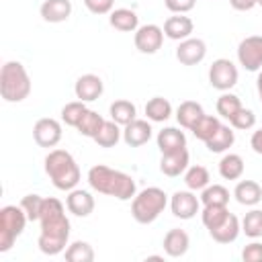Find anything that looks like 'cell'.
Masks as SVG:
<instances>
[{
    "label": "cell",
    "mask_w": 262,
    "mask_h": 262,
    "mask_svg": "<svg viewBox=\"0 0 262 262\" xmlns=\"http://www.w3.org/2000/svg\"><path fill=\"white\" fill-rule=\"evenodd\" d=\"M41 233L37 246L47 256H57L68 248L70 239V219L66 217V209L61 201L47 196L43 201V211L39 217Z\"/></svg>",
    "instance_id": "6da1fadb"
},
{
    "label": "cell",
    "mask_w": 262,
    "mask_h": 262,
    "mask_svg": "<svg viewBox=\"0 0 262 262\" xmlns=\"http://www.w3.org/2000/svg\"><path fill=\"white\" fill-rule=\"evenodd\" d=\"M88 184L92 190L119 201H131L137 194L135 180L129 174L108 168L104 164H96L88 170Z\"/></svg>",
    "instance_id": "7a4b0ae2"
},
{
    "label": "cell",
    "mask_w": 262,
    "mask_h": 262,
    "mask_svg": "<svg viewBox=\"0 0 262 262\" xmlns=\"http://www.w3.org/2000/svg\"><path fill=\"white\" fill-rule=\"evenodd\" d=\"M45 174L57 190H72L80 182V168L74 156L66 149H51L45 156Z\"/></svg>",
    "instance_id": "3957f363"
},
{
    "label": "cell",
    "mask_w": 262,
    "mask_h": 262,
    "mask_svg": "<svg viewBox=\"0 0 262 262\" xmlns=\"http://www.w3.org/2000/svg\"><path fill=\"white\" fill-rule=\"evenodd\" d=\"M0 94L6 102H20L31 94V78L20 61H6L2 66Z\"/></svg>",
    "instance_id": "277c9868"
},
{
    "label": "cell",
    "mask_w": 262,
    "mask_h": 262,
    "mask_svg": "<svg viewBox=\"0 0 262 262\" xmlns=\"http://www.w3.org/2000/svg\"><path fill=\"white\" fill-rule=\"evenodd\" d=\"M166 205H168V194L158 186H147L131 199V215L137 223L147 225L154 223L164 213Z\"/></svg>",
    "instance_id": "5b68a950"
},
{
    "label": "cell",
    "mask_w": 262,
    "mask_h": 262,
    "mask_svg": "<svg viewBox=\"0 0 262 262\" xmlns=\"http://www.w3.org/2000/svg\"><path fill=\"white\" fill-rule=\"evenodd\" d=\"M27 213L23 211V207L18 205H6L0 209V252H8L16 237L25 231L27 225Z\"/></svg>",
    "instance_id": "8992f818"
},
{
    "label": "cell",
    "mask_w": 262,
    "mask_h": 262,
    "mask_svg": "<svg viewBox=\"0 0 262 262\" xmlns=\"http://www.w3.org/2000/svg\"><path fill=\"white\" fill-rule=\"evenodd\" d=\"M237 68L231 59H225V57H219L211 63L209 68V84L215 88V90H221V92H227L231 90L235 84H237Z\"/></svg>",
    "instance_id": "52a82bcc"
},
{
    "label": "cell",
    "mask_w": 262,
    "mask_h": 262,
    "mask_svg": "<svg viewBox=\"0 0 262 262\" xmlns=\"http://www.w3.org/2000/svg\"><path fill=\"white\" fill-rule=\"evenodd\" d=\"M237 61L248 72L262 70V35H250L237 45Z\"/></svg>",
    "instance_id": "ba28073f"
},
{
    "label": "cell",
    "mask_w": 262,
    "mask_h": 262,
    "mask_svg": "<svg viewBox=\"0 0 262 262\" xmlns=\"http://www.w3.org/2000/svg\"><path fill=\"white\" fill-rule=\"evenodd\" d=\"M133 41H135L137 51L151 55V53H156V51L162 47V43H164V29L158 27V25H154V23L141 25V27L135 31V35H133Z\"/></svg>",
    "instance_id": "9c48e42d"
},
{
    "label": "cell",
    "mask_w": 262,
    "mask_h": 262,
    "mask_svg": "<svg viewBox=\"0 0 262 262\" xmlns=\"http://www.w3.org/2000/svg\"><path fill=\"white\" fill-rule=\"evenodd\" d=\"M33 137H35L39 147H47V149L55 147L61 141V123L51 119V117H43L35 123Z\"/></svg>",
    "instance_id": "30bf717a"
},
{
    "label": "cell",
    "mask_w": 262,
    "mask_h": 262,
    "mask_svg": "<svg viewBox=\"0 0 262 262\" xmlns=\"http://www.w3.org/2000/svg\"><path fill=\"white\" fill-rule=\"evenodd\" d=\"M172 215L178 219H192L201 211V199H196L194 190H176L170 199Z\"/></svg>",
    "instance_id": "8fae6325"
},
{
    "label": "cell",
    "mask_w": 262,
    "mask_h": 262,
    "mask_svg": "<svg viewBox=\"0 0 262 262\" xmlns=\"http://www.w3.org/2000/svg\"><path fill=\"white\" fill-rule=\"evenodd\" d=\"M207 55V43L199 37H188L178 43L176 47V59L182 66H196Z\"/></svg>",
    "instance_id": "7c38bea8"
},
{
    "label": "cell",
    "mask_w": 262,
    "mask_h": 262,
    "mask_svg": "<svg viewBox=\"0 0 262 262\" xmlns=\"http://www.w3.org/2000/svg\"><path fill=\"white\" fill-rule=\"evenodd\" d=\"M104 90V84L100 80V76L96 74H84L76 80L74 84V92H76V98L82 100V102H92L96 100Z\"/></svg>",
    "instance_id": "4fadbf2b"
},
{
    "label": "cell",
    "mask_w": 262,
    "mask_h": 262,
    "mask_svg": "<svg viewBox=\"0 0 262 262\" xmlns=\"http://www.w3.org/2000/svg\"><path fill=\"white\" fill-rule=\"evenodd\" d=\"M151 125L147 119H133L129 125L123 127V141L129 147H141L151 139Z\"/></svg>",
    "instance_id": "5bb4252c"
},
{
    "label": "cell",
    "mask_w": 262,
    "mask_h": 262,
    "mask_svg": "<svg viewBox=\"0 0 262 262\" xmlns=\"http://www.w3.org/2000/svg\"><path fill=\"white\" fill-rule=\"evenodd\" d=\"M66 207H68V211H70L72 215H76V217H88V215L94 211V196H92L88 190L72 188V190H68Z\"/></svg>",
    "instance_id": "9a60e30c"
},
{
    "label": "cell",
    "mask_w": 262,
    "mask_h": 262,
    "mask_svg": "<svg viewBox=\"0 0 262 262\" xmlns=\"http://www.w3.org/2000/svg\"><path fill=\"white\" fill-rule=\"evenodd\" d=\"M188 149H178V151H172V154H162V160H160V170L164 176H170V178H176L180 174L186 172L188 168Z\"/></svg>",
    "instance_id": "2e32d148"
},
{
    "label": "cell",
    "mask_w": 262,
    "mask_h": 262,
    "mask_svg": "<svg viewBox=\"0 0 262 262\" xmlns=\"http://www.w3.org/2000/svg\"><path fill=\"white\" fill-rule=\"evenodd\" d=\"M162 246H164L166 256H170V258H180V256H184V254L188 252V248H190V237H188V233H186L184 229L174 227V229H170V231L164 235Z\"/></svg>",
    "instance_id": "e0dca14e"
},
{
    "label": "cell",
    "mask_w": 262,
    "mask_h": 262,
    "mask_svg": "<svg viewBox=\"0 0 262 262\" xmlns=\"http://www.w3.org/2000/svg\"><path fill=\"white\" fill-rule=\"evenodd\" d=\"M192 31H194V25H192V20H190L188 16H184V14H172V16H168L166 23H164V35H166L168 39H174V41H184V39H188V37L192 35Z\"/></svg>",
    "instance_id": "ac0fdd59"
},
{
    "label": "cell",
    "mask_w": 262,
    "mask_h": 262,
    "mask_svg": "<svg viewBox=\"0 0 262 262\" xmlns=\"http://www.w3.org/2000/svg\"><path fill=\"white\" fill-rule=\"evenodd\" d=\"M156 143L162 154H172V151L186 147V135H184V131H180L176 127H164L162 131H158Z\"/></svg>",
    "instance_id": "d6986e66"
},
{
    "label": "cell",
    "mask_w": 262,
    "mask_h": 262,
    "mask_svg": "<svg viewBox=\"0 0 262 262\" xmlns=\"http://www.w3.org/2000/svg\"><path fill=\"white\" fill-rule=\"evenodd\" d=\"M39 12L45 23H63L72 14V2L70 0H43Z\"/></svg>",
    "instance_id": "ffe728a7"
},
{
    "label": "cell",
    "mask_w": 262,
    "mask_h": 262,
    "mask_svg": "<svg viewBox=\"0 0 262 262\" xmlns=\"http://www.w3.org/2000/svg\"><path fill=\"white\" fill-rule=\"evenodd\" d=\"M239 231H242V221H239L233 213H229V215L223 219V223H219V225H217L215 229H211L209 233H211V237H213L217 244H231V242L237 239Z\"/></svg>",
    "instance_id": "44dd1931"
},
{
    "label": "cell",
    "mask_w": 262,
    "mask_h": 262,
    "mask_svg": "<svg viewBox=\"0 0 262 262\" xmlns=\"http://www.w3.org/2000/svg\"><path fill=\"white\" fill-rule=\"evenodd\" d=\"M233 196L239 205L256 207L262 201V186L256 180H239L233 188Z\"/></svg>",
    "instance_id": "7402d4cb"
},
{
    "label": "cell",
    "mask_w": 262,
    "mask_h": 262,
    "mask_svg": "<svg viewBox=\"0 0 262 262\" xmlns=\"http://www.w3.org/2000/svg\"><path fill=\"white\" fill-rule=\"evenodd\" d=\"M108 23L121 33H135L139 29V16L131 8H115L108 16Z\"/></svg>",
    "instance_id": "603a6c76"
},
{
    "label": "cell",
    "mask_w": 262,
    "mask_h": 262,
    "mask_svg": "<svg viewBox=\"0 0 262 262\" xmlns=\"http://www.w3.org/2000/svg\"><path fill=\"white\" fill-rule=\"evenodd\" d=\"M233 141H235L233 127L221 123V127L215 131L213 137H209V139L205 141V145H207V149L213 151V154H223V151H227V149L233 145Z\"/></svg>",
    "instance_id": "cb8c5ba5"
},
{
    "label": "cell",
    "mask_w": 262,
    "mask_h": 262,
    "mask_svg": "<svg viewBox=\"0 0 262 262\" xmlns=\"http://www.w3.org/2000/svg\"><path fill=\"white\" fill-rule=\"evenodd\" d=\"M203 115H205L203 106H201L199 102H194V100H184V102H180L178 108H176V121H178V125L184 127V129H188V131H190V127H192Z\"/></svg>",
    "instance_id": "d4e9b609"
},
{
    "label": "cell",
    "mask_w": 262,
    "mask_h": 262,
    "mask_svg": "<svg viewBox=\"0 0 262 262\" xmlns=\"http://www.w3.org/2000/svg\"><path fill=\"white\" fill-rule=\"evenodd\" d=\"M172 115V104L164 96H154L145 102V117L154 123H164Z\"/></svg>",
    "instance_id": "484cf974"
},
{
    "label": "cell",
    "mask_w": 262,
    "mask_h": 262,
    "mask_svg": "<svg viewBox=\"0 0 262 262\" xmlns=\"http://www.w3.org/2000/svg\"><path fill=\"white\" fill-rule=\"evenodd\" d=\"M108 115H111V119H113L117 125L125 127V125H129L133 119H137V117H135V115H137V108H135V104H133L131 100L119 98V100H115V102L108 106Z\"/></svg>",
    "instance_id": "4316f807"
},
{
    "label": "cell",
    "mask_w": 262,
    "mask_h": 262,
    "mask_svg": "<svg viewBox=\"0 0 262 262\" xmlns=\"http://www.w3.org/2000/svg\"><path fill=\"white\" fill-rule=\"evenodd\" d=\"M219 174L225 180H239L244 174V160L239 154H225L219 160Z\"/></svg>",
    "instance_id": "83f0119b"
},
{
    "label": "cell",
    "mask_w": 262,
    "mask_h": 262,
    "mask_svg": "<svg viewBox=\"0 0 262 262\" xmlns=\"http://www.w3.org/2000/svg\"><path fill=\"white\" fill-rule=\"evenodd\" d=\"M102 125H104L102 115H98L96 111L88 108V111L82 115V119H80V123L76 125V129H78L80 135H84V137H92V139H94V137L98 135V131L102 129Z\"/></svg>",
    "instance_id": "f1b7e54d"
},
{
    "label": "cell",
    "mask_w": 262,
    "mask_h": 262,
    "mask_svg": "<svg viewBox=\"0 0 262 262\" xmlns=\"http://www.w3.org/2000/svg\"><path fill=\"white\" fill-rule=\"evenodd\" d=\"M209 180H211V176L205 166H199V164L188 166L184 172V184L190 190H203L205 186H209Z\"/></svg>",
    "instance_id": "f546056e"
},
{
    "label": "cell",
    "mask_w": 262,
    "mask_h": 262,
    "mask_svg": "<svg viewBox=\"0 0 262 262\" xmlns=\"http://www.w3.org/2000/svg\"><path fill=\"white\" fill-rule=\"evenodd\" d=\"M63 256L70 262H92L94 260V250L88 242L78 239V242L68 244V248L63 250Z\"/></svg>",
    "instance_id": "4dcf8cb0"
},
{
    "label": "cell",
    "mask_w": 262,
    "mask_h": 262,
    "mask_svg": "<svg viewBox=\"0 0 262 262\" xmlns=\"http://www.w3.org/2000/svg\"><path fill=\"white\" fill-rule=\"evenodd\" d=\"M219 127H221V121H219L217 117H213V115H203V117L190 127V131H192V135H194L196 139L207 141L209 137L215 135V131H217Z\"/></svg>",
    "instance_id": "1f68e13d"
},
{
    "label": "cell",
    "mask_w": 262,
    "mask_h": 262,
    "mask_svg": "<svg viewBox=\"0 0 262 262\" xmlns=\"http://www.w3.org/2000/svg\"><path fill=\"white\" fill-rule=\"evenodd\" d=\"M229 215V209L227 205H205L203 211H201V221L203 225L211 231L215 229L219 223H223V219Z\"/></svg>",
    "instance_id": "d6a6232c"
},
{
    "label": "cell",
    "mask_w": 262,
    "mask_h": 262,
    "mask_svg": "<svg viewBox=\"0 0 262 262\" xmlns=\"http://www.w3.org/2000/svg\"><path fill=\"white\" fill-rule=\"evenodd\" d=\"M121 125H117L113 119L111 121H104L102 129L98 131V135L94 137V141L100 145V147H115L119 143V139L123 137V131L119 129Z\"/></svg>",
    "instance_id": "836d02e7"
},
{
    "label": "cell",
    "mask_w": 262,
    "mask_h": 262,
    "mask_svg": "<svg viewBox=\"0 0 262 262\" xmlns=\"http://www.w3.org/2000/svg\"><path fill=\"white\" fill-rule=\"evenodd\" d=\"M201 203L203 205H227L229 190L221 184H209L201 190Z\"/></svg>",
    "instance_id": "e575fe53"
},
{
    "label": "cell",
    "mask_w": 262,
    "mask_h": 262,
    "mask_svg": "<svg viewBox=\"0 0 262 262\" xmlns=\"http://www.w3.org/2000/svg\"><path fill=\"white\" fill-rule=\"evenodd\" d=\"M242 231L256 239V237H262V209H252L244 215L242 219Z\"/></svg>",
    "instance_id": "d590c367"
},
{
    "label": "cell",
    "mask_w": 262,
    "mask_h": 262,
    "mask_svg": "<svg viewBox=\"0 0 262 262\" xmlns=\"http://www.w3.org/2000/svg\"><path fill=\"white\" fill-rule=\"evenodd\" d=\"M217 115H221L223 119H231L239 108H242V100H239V96H235V94H231L229 90L227 92H223L219 98H217Z\"/></svg>",
    "instance_id": "8d00e7d4"
},
{
    "label": "cell",
    "mask_w": 262,
    "mask_h": 262,
    "mask_svg": "<svg viewBox=\"0 0 262 262\" xmlns=\"http://www.w3.org/2000/svg\"><path fill=\"white\" fill-rule=\"evenodd\" d=\"M86 111H88L86 102H82V100H72V102H68V104L61 108V121H63L66 125H70V127H76Z\"/></svg>",
    "instance_id": "74e56055"
},
{
    "label": "cell",
    "mask_w": 262,
    "mask_h": 262,
    "mask_svg": "<svg viewBox=\"0 0 262 262\" xmlns=\"http://www.w3.org/2000/svg\"><path fill=\"white\" fill-rule=\"evenodd\" d=\"M43 196H39V194H25L23 199H20V207H23V211L27 213V219L29 221H39V217H41V211H43Z\"/></svg>",
    "instance_id": "f35d334b"
},
{
    "label": "cell",
    "mask_w": 262,
    "mask_h": 262,
    "mask_svg": "<svg viewBox=\"0 0 262 262\" xmlns=\"http://www.w3.org/2000/svg\"><path fill=\"white\" fill-rule=\"evenodd\" d=\"M229 125L233 127V129H239V131H248V129H252L254 125H256V115H254V111H250V108H239L231 119H229Z\"/></svg>",
    "instance_id": "ab89813d"
},
{
    "label": "cell",
    "mask_w": 262,
    "mask_h": 262,
    "mask_svg": "<svg viewBox=\"0 0 262 262\" xmlns=\"http://www.w3.org/2000/svg\"><path fill=\"white\" fill-rule=\"evenodd\" d=\"M115 0H84V6L92 14H111Z\"/></svg>",
    "instance_id": "60d3db41"
},
{
    "label": "cell",
    "mask_w": 262,
    "mask_h": 262,
    "mask_svg": "<svg viewBox=\"0 0 262 262\" xmlns=\"http://www.w3.org/2000/svg\"><path fill=\"white\" fill-rule=\"evenodd\" d=\"M242 260L244 262H262V244L252 242L242 250Z\"/></svg>",
    "instance_id": "b9f144b4"
},
{
    "label": "cell",
    "mask_w": 262,
    "mask_h": 262,
    "mask_svg": "<svg viewBox=\"0 0 262 262\" xmlns=\"http://www.w3.org/2000/svg\"><path fill=\"white\" fill-rule=\"evenodd\" d=\"M164 4H166V8H168L170 12H174V14H186L188 10L194 8L196 0H164Z\"/></svg>",
    "instance_id": "7bdbcfd3"
},
{
    "label": "cell",
    "mask_w": 262,
    "mask_h": 262,
    "mask_svg": "<svg viewBox=\"0 0 262 262\" xmlns=\"http://www.w3.org/2000/svg\"><path fill=\"white\" fill-rule=\"evenodd\" d=\"M229 4H231V8L246 12V10H252L256 6V0H229Z\"/></svg>",
    "instance_id": "ee69618b"
},
{
    "label": "cell",
    "mask_w": 262,
    "mask_h": 262,
    "mask_svg": "<svg viewBox=\"0 0 262 262\" xmlns=\"http://www.w3.org/2000/svg\"><path fill=\"white\" fill-rule=\"evenodd\" d=\"M250 145H252V149H254L256 154L262 156V127H260L258 131L252 133V137H250Z\"/></svg>",
    "instance_id": "f6af8a7d"
},
{
    "label": "cell",
    "mask_w": 262,
    "mask_h": 262,
    "mask_svg": "<svg viewBox=\"0 0 262 262\" xmlns=\"http://www.w3.org/2000/svg\"><path fill=\"white\" fill-rule=\"evenodd\" d=\"M256 90H258V98H260V102H262V70H260V74H258V78H256Z\"/></svg>",
    "instance_id": "bcb514c9"
},
{
    "label": "cell",
    "mask_w": 262,
    "mask_h": 262,
    "mask_svg": "<svg viewBox=\"0 0 262 262\" xmlns=\"http://www.w3.org/2000/svg\"><path fill=\"white\" fill-rule=\"evenodd\" d=\"M256 6H262V0H256Z\"/></svg>",
    "instance_id": "7dc6e473"
}]
</instances>
